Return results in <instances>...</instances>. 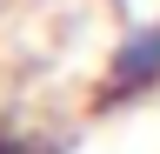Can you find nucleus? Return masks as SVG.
<instances>
[{
  "label": "nucleus",
  "instance_id": "nucleus-1",
  "mask_svg": "<svg viewBox=\"0 0 160 154\" xmlns=\"http://www.w3.org/2000/svg\"><path fill=\"white\" fill-rule=\"evenodd\" d=\"M153 94H160V13L120 27V40L107 47V61H100V74H93L87 114L140 107V101H153Z\"/></svg>",
  "mask_w": 160,
  "mask_h": 154
},
{
  "label": "nucleus",
  "instance_id": "nucleus-2",
  "mask_svg": "<svg viewBox=\"0 0 160 154\" xmlns=\"http://www.w3.org/2000/svg\"><path fill=\"white\" fill-rule=\"evenodd\" d=\"M0 154H67V141L33 121H0Z\"/></svg>",
  "mask_w": 160,
  "mask_h": 154
}]
</instances>
